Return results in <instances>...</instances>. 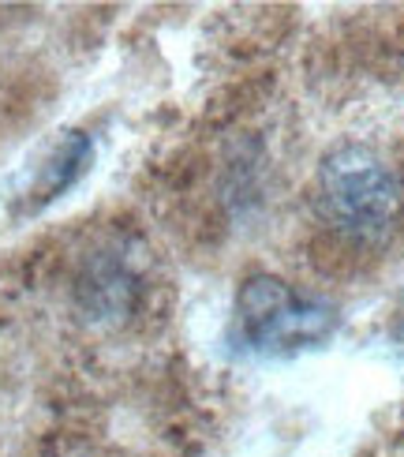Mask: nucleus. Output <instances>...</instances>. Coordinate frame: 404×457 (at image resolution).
Returning <instances> with one entry per match:
<instances>
[{"mask_svg": "<svg viewBox=\"0 0 404 457\" xmlns=\"http://www.w3.org/2000/svg\"><path fill=\"white\" fill-rule=\"evenodd\" d=\"M90 154L94 150H90V139L83 136V131H68L49 154V162L42 169V180H37V187H34L37 203H49L61 192H68V187L83 177V169L90 165Z\"/></svg>", "mask_w": 404, "mask_h": 457, "instance_id": "20e7f679", "label": "nucleus"}, {"mask_svg": "<svg viewBox=\"0 0 404 457\" xmlns=\"http://www.w3.org/2000/svg\"><path fill=\"white\" fill-rule=\"evenodd\" d=\"M307 199L318 244L344 262H375L404 240V158L378 143L330 146Z\"/></svg>", "mask_w": 404, "mask_h": 457, "instance_id": "f257e3e1", "label": "nucleus"}, {"mask_svg": "<svg viewBox=\"0 0 404 457\" xmlns=\"http://www.w3.org/2000/svg\"><path fill=\"white\" fill-rule=\"evenodd\" d=\"M337 327L330 303L300 296L274 274H255L236 293V334L259 356H288L326 341Z\"/></svg>", "mask_w": 404, "mask_h": 457, "instance_id": "f03ea898", "label": "nucleus"}, {"mask_svg": "<svg viewBox=\"0 0 404 457\" xmlns=\"http://www.w3.org/2000/svg\"><path fill=\"white\" fill-rule=\"evenodd\" d=\"M79 293L87 300V308L94 315H128L131 312V300H135V278L124 270L117 259H102L94 262L90 270L83 274Z\"/></svg>", "mask_w": 404, "mask_h": 457, "instance_id": "7ed1b4c3", "label": "nucleus"}]
</instances>
